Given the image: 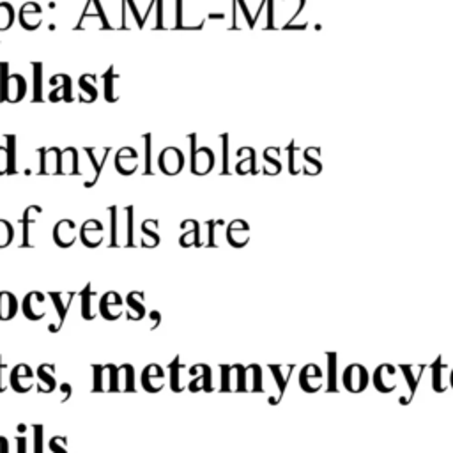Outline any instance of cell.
Returning <instances> with one entry per match:
<instances>
[{
    "instance_id": "31",
    "label": "cell",
    "mask_w": 453,
    "mask_h": 453,
    "mask_svg": "<svg viewBox=\"0 0 453 453\" xmlns=\"http://www.w3.org/2000/svg\"><path fill=\"white\" fill-rule=\"evenodd\" d=\"M80 89L85 92L83 102H96V98H98V90H96L94 83H87V75H83L82 78H80Z\"/></svg>"
},
{
    "instance_id": "1",
    "label": "cell",
    "mask_w": 453,
    "mask_h": 453,
    "mask_svg": "<svg viewBox=\"0 0 453 453\" xmlns=\"http://www.w3.org/2000/svg\"><path fill=\"white\" fill-rule=\"evenodd\" d=\"M94 391H119V367L96 365L94 367Z\"/></svg>"
},
{
    "instance_id": "16",
    "label": "cell",
    "mask_w": 453,
    "mask_h": 453,
    "mask_svg": "<svg viewBox=\"0 0 453 453\" xmlns=\"http://www.w3.org/2000/svg\"><path fill=\"white\" fill-rule=\"evenodd\" d=\"M20 310L18 298L8 291H0V321H11Z\"/></svg>"
},
{
    "instance_id": "8",
    "label": "cell",
    "mask_w": 453,
    "mask_h": 453,
    "mask_svg": "<svg viewBox=\"0 0 453 453\" xmlns=\"http://www.w3.org/2000/svg\"><path fill=\"white\" fill-rule=\"evenodd\" d=\"M78 236V227L73 220H60L53 227V241L59 248H71Z\"/></svg>"
},
{
    "instance_id": "30",
    "label": "cell",
    "mask_w": 453,
    "mask_h": 453,
    "mask_svg": "<svg viewBox=\"0 0 453 453\" xmlns=\"http://www.w3.org/2000/svg\"><path fill=\"white\" fill-rule=\"evenodd\" d=\"M50 298H52V301H53V303H55L57 310H59V322H57V324H55V328H52V331H59L60 326H62L64 319H66V314H68V305L64 307V305H62V298H60L59 293L50 294Z\"/></svg>"
},
{
    "instance_id": "22",
    "label": "cell",
    "mask_w": 453,
    "mask_h": 453,
    "mask_svg": "<svg viewBox=\"0 0 453 453\" xmlns=\"http://www.w3.org/2000/svg\"><path fill=\"white\" fill-rule=\"evenodd\" d=\"M144 246H158L160 244V234H158V220H147L142 223Z\"/></svg>"
},
{
    "instance_id": "13",
    "label": "cell",
    "mask_w": 453,
    "mask_h": 453,
    "mask_svg": "<svg viewBox=\"0 0 453 453\" xmlns=\"http://www.w3.org/2000/svg\"><path fill=\"white\" fill-rule=\"evenodd\" d=\"M43 22V11L36 2H27L20 11V23L25 30H36Z\"/></svg>"
},
{
    "instance_id": "3",
    "label": "cell",
    "mask_w": 453,
    "mask_h": 453,
    "mask_svg": "<svg viewBox=\"0 0 453 453\" xmlns=\"http://www.w3.org/2000/svg\"><path fill=\"white\" fill-rule=\"evenodd\" d=\"M34 377L36 372L25 363L16 365L15 368H11V379H9V386L16 393H29L34 388Z\"/></svg>"
},
{
    "instance_id": "12",
    "label": "cell",
    "mask_w": 453,
    "mask_h": 453,
    "mask_svg": "<svg viewBox=\"0 0 453 453\" xmlns=\"http://www.w3.org/2000/svg\"><path fill=\"white\" fill-rule=\"evenodd\" d=\"M99 312L106 321H117L123 315V298L116 291L106 293L99 301Z\"/></svg>"
},
{
    "instance_id": "18",
    "label": "cell",
    "mask_w": 453,
    "mask_h": 453,
    "mask_svg": "<svg viewBox=\"0 0 453 453\" xmlns=\"http://www.w3.org/2000/svg\"><path fill=\"white\" fill-rule=\"evenodd\" d=\"M60 154L62 151L52 147V149H41V172L43 174H60Z\"/></svg>"
},
{
    "instance_id": "25",
    "label": "cell",
    "mask_w": 453,
    "mask_h": 453,
    "mask_svg": "<svg viewBox=\"0 0 453 453\" xmlns=\"http://www.w3.org/2000/svg\"><path fill=\"white\" fill-rule=\"evenodd\" d=\"M200 368H202V377L197 379L193 384H190V390L191 391H199V390H206V391H211L213 390V386H211V368L207 367V365H200Z\"/></svg>"
},
{
    "instance_id": "28",
    "label": "cell",
    "mask_w": 453,
    "mask_h": 453,
    "mask_svg": "<svg viewBox=\"0 0 453 453\" xmlns=\"http://www.w3.org/2000/svg\"><path fill=\"white\" fill-rule=\"evenodd\" d=\"M170 388H172V391H176V393L183 391V384H181L179 358H177V360H174L172 363H170Z\"/></svg>"
},
{
    "instance_id": "9",
    "label": "cell",
    "mask_w": 453,
    "mask_h": 453,
    "mask_svg": "<svg viewBox=\"0 0 453 453\" xmlns=\"http://www.w3.org/2000/svg\"><path fill=\"white\" fill-rule=\"evenodd\" d=\"M142 386L149 393H160L165 386V372L158 363H151L142 372Z\"/></svg>"
},
{
    "instance_id": "23",
    "label": "cell",
    "mask_w": 453,
    "mask_h": 453,
    "mask_svg": "<svg viewBox=\"0 0 453 453\" xmlns=\"http://www.w3.org/2000/svg\"><path fill=\"white\" fill-rule=\"evenodd\" d=\"M190 227H181V229H190L186 234H183L179 239V244L183 248H188V246H200V229H199V223H197L195 220H190Z\"/></svg>"
},
{
    "instance_id": "38",
    "label": "cell",
    "mask_w": 453,
    "mask_h": 453,
    "mask_svg": "<svg viewBox=\"0 0 453 453\" xmlns=\"http://www.w3.org/2000/svg\"><path fill=\"white\" fill-rule=\"evenodd\" d=\"M25 448H27V441H25V438H20V439H18V452H20V453H25Z\"/></svg>"
},
{
    "instance_id": "14",
    "label": "cell",
    "mask_w": 453,
    "mask_h": 453,
    "mask_svg": "<svg viewBox=\"0 0 453 453\" xmlns=\"http://www.w3.org/2000/svg\"><path fill=\"white\" fill-rule=\"evenodd\" d=\"M248 234H250V225L243 220H234L227 229V241L230 246L243 248L250 241Z\"/></svg>"
},
{
    "instance_id": "32",
    "label": "cell",
    "mask_w": 453,
    "mask_h": 453,
    "mask_svg": "<svg viewBox=\"0 0 453 453\" xmlns=\"http://www.w3.org/2000/svg\"><path fill=\"white\" fill-rule=\"evenodd\" d=\"M66 445H68V439L62 438V435H55L53 439H50L48 448L52 453H68Z\"/></svg>"
},
{
    "instance_id": "37",
    "label": "cell",
    "mask_w": 453,
    "mask_h": 453,
    "mask_svg": "<svg viewBox=\"0 0 453 453\" xmlns=\"http://www.w3.org/2000/svg\"><path fill=\"white\" fill-rule=\"evenodd\" d=\"M0 453H9V442L6 438H0Z\"/></svg>"
},
{
    "instance_id": "36",
    "label": "cell",
    "mask_w": 453,
    "mask_h": 453,
    "mask_svg": "<svg viewBox=\"0 0 453 453\" xmlns=\"http://www.w3.org/2000/svg\"><path fill=\"white\" fill-rule=\"evenodd\" d=\"M60 390H62L64 400H68L69 395H71V386H69L68 382H64V384H60Z\"/></svg>"
},
{
    "instance_id": "19",
    "label": "cell",
    "mask_w": 453,
    "mask_h": 453,
    "mask_svg": "<svg viewBox=\"0 0 453 453\" xmlns=\"http://www.w3.org/2000/svg\"><path fill=\"white\" fill-rule=\"evenodd\" d=\"M60 174H78V151L68 147L60 154Z\"/></svg>"
},
{
    "instance_id": "33",
    "label": "cell",
    "mask_w": 453,
    "mask_h": 453,
    "mask_svg": "<svg viewBox=\"0 0 453 453\" xmlns=\"http://www.w3.org/2000/svg\"><path fill=\"white\" fill-rule=\"evenodd\" d=\"M9 379H11V370H8V365L4 363L2 356H0V393L8 390Z\"/></svg>"
},
{
    "instance_id": "29",
    "label": "cell",
    "mask_w": 453,
    "mask_h": 453,
    "mask_svg": "<svg viewBox=\"0 0 453 453\" xmlns=\"http://www.w3.org/2000/svg\"><path fill=\"white\" fill-rule=\"evenodd\" d=\"M13 172V153L9 147L0 146V176Z\"/></svg>"
},
{
    "instance_id": "27",
    "label": "cell",
    "mask_w": 453,
    "mask_h": 453,
    "mask_svg": "<svg viewBox=\"0 0 453 453\" xmlns=\"http://www.w3.org/2000/svg\"><path fill=\"white\" fill-rule=\"evenodd\" d=\"M92 291H90V285H87L82 293V315L85 321H92Z\"/></svg>"
},
{
    "instance_id": "2",
    "label": "cell",
    "mask_w": 453,
    "mask_h": 453,
    "mask_svg": "<svg viewBox=\"0 0 453 453\" xmlns=\"http://www.w3.org/2000/svg\"><path fill=\"white\" fill-rule=\"evenodd\" d=\"M342 381H344V386L347 391H351V393H361V391L367 390L370 377H368V372L363 365L352 363L344 370Z\"/></svg>"
},
{
    "instance_id": "10",
    "label": "cell",
    "mask_w": 453,
    "mask_h": 453,
    "mask_svg": "<svg viewBox=\"0 0 453 453\" xmlns=\"http://www.w3.org/2000/svg\"><path fill=\"white\" fill-rule=\"evenodd\" d=\"M214 167V153L209 147H200L195 153L191 154L190 170L195 176H206L213 170Z\"/></svg>"
},
{
    "instance_id": "20",
    "label": "cell",
    "mask_w": 453,
    "mask_h": 453,
    "mask_svg": "<svg viewBox=\"0 0 453 453\" xmlns=\"http://www.w3.org/2000/svg\"><path fill=\"white\" fill-rule=\"evenodd\" d=\"M119 391L124 393L135 391V370L130 363L119 367Z\"/></svg>"
},
{
    "instance_id": "35",
    "label": "cell",
    "mask_w": 453,
    "mask_h": 453,
    "mask_svg": "<svg viewBox=\"0 0 453 453\" xmlns=\"http://www.w3.org/2000/svg\"><path fill=\"white\" fill-rule=\"evenodd\" d=\"M149 315H151V317H153V326H151V328H153V330H156V328L160 326V321H161L160 312H158V310H153V312H151Z\"/></svg>"
},
{
    "instance_id": "21",
    "label": "cell",
    "mask_w": 453,
    "mask_h": 453,
    "mask_svg": "<svg viewBox=\"0 0 453 453\" xmlns=\"http://www.w3.org/2000/svg\"><path fill=\"white\" fill-rule=\"evenodd\" d=\"M105 98L106 102L110 103H116L117 99H119V85H117V82L120 80V76L117 75L116 71H113V68H110L109 71L105 73Z\"/></svg>"
},
{
    "instance_id": "26",
    "label": "cell",
    "mask_w": 453,
    "mask_h": 453,
    "mask_svg": "<svg viewBox=\"0 0 453 453\" xmlns=\"http://www.w3.org/2000/svg\"><path fill=\"white\" fill-rule=\"evenodd\" d=\"M15 239V227L8 220H0V248H8Z\"/></svg>"
},
{
    "instance_id": "17",
    "label": "cell",
    "mask_w": 453,
    "mask_h": 453,
    "mask_svg": "<svg viewBox=\"0 0 453 453\" xmlns=\"http://www.w3.org/2000/svg\"><path fill=\"white\" fill-rule=\"evenodd\" d=\"M127 319L130 321H140L146 317V296L144 293H130L126 298Z\"/></svg>"
},
{
    "instance_id": "34",
    "label": "cell",
    "mask_w": 453,
    "mask_h": 453,
    "mask_svg": "<svg viewBox=\"0 0 453 453\" xmlns=\"http://www.w3.org/2000/svg\"><path fill=\"white\" fill-rule=\"evenodd\" d=\"M41 211H43L41 207H36V206L27 207V211L23 213V216H22V223L25 225V227H29L30 221H34L36 216H39V214H41Z\"/></svg>"
},
{
    "instance_id": "4",
    "label": "cell",
    "mask_w": 453,
    "mask_h": 453,
    "mask_svg": "<svg viewBox=\"0 0 453 453\" xmlns=\"http://www.w3.org/2000/svg\"><path fill=\"white\" fill-rule=\"evenodd\" d=\"M27 94V82L22 75L15 73V75H9L6 78H2V102H11L18 103L25 98Z\"/></svg>"
},
{
    "instance_id": "7",
    "label": "cell",
    "mask_w": 453,
    "mask_h": 453,
    "mask_svg": "<svg viewBox=\"0 0 453 453\" xmlns=\"http://www.w3.org/2000/svg\"><path fill=\"white\" fill-rule=\"evenodd\" d=\"M160 170L167 176H177L184 167V156L177 147H167L160 154Z\"/></svg>"
},
{
    "instance_id": "6",
    "label": "cell",
    "mask_w": 453,
    "mask_h": 453,
    "mask_svg": "<svg viewBox=\"0 0 453 453\" xmlns=\"http://www.w3.org/2000/svg\"><path fill=\"white\" fill-rule=\"evenodd\" d=\"M78 236L83 246L98 248L103 243V237H105V227L99 220H87L78 229Z\"/></svg>"
},
{
    "instance_id": "15",
    "label": "cell",
    "mask_w": 453,
    "mask_h": 453,
    "mask_svg": "<svg viewBox=\"0 0 453 453\" xmlns=\"http://www.w3.org/2000/svg\"><path fill=\"white\" fill-rule=\"evenodd\" d=\"M38 375V391L39 393H52L57 388V379H55V367L48 363H43L41 367L36 370Z\"/></svg>"
},
{
    "instance_id": "5",
    "label": "cell",
    "mask_w": 453,
    "mask_h": 453,
    "mask_svg": "<svg viewBox=\"0 0 453 453\" xmlns=\"http://www.w3.org/2000/svg\"><path fill=\"white\" fill-rule=\"evenodd\" d=\"M22 312L29 321H41L46 315V298L43 293L32 291L22 301Z\"/></svg>"
},
{
    "instance_id": "24",
    "label": "cell",
    "mask_w": 453,
    "mask_h": 453,
    "mask_svg": "<svg viewBox=\"0 0 453 453\" xmlns=\"http://www.w3.org/2000/svg\"><path fill=\"white\" fill-rule=\"evenodd\" d=\"M13 22H15L13 6L8 4V2H0V30L11 29Z\"/></svg>"
},
{
    "instance_id": "11",
    "label": "cell",
    "mask_w": 453,
    "mask_h": 453,
    "mask_svg": "<svg viewBox=\"0 0 453 453\" xmlns=\"http://www.w3.org/2000/svg\"><path fill=\"white\" fill-rule=\"evenodd\" d=\"M139 169V154L132 147H123L117 151L116 170L123 176H132Z\"/></svg>"
}]
</instances>
